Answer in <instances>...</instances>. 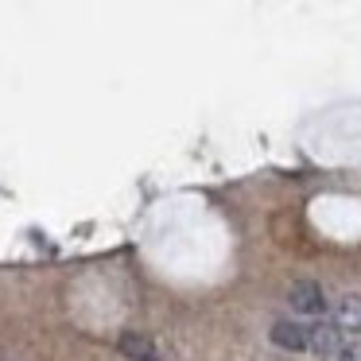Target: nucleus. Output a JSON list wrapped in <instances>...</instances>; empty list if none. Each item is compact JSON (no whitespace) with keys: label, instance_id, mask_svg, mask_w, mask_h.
Instances as JSON below:
<instances>
[{"label":"nucleus","instance_id":"nucleus-1","mask_svg":"<svg viewBox=\"0 0 361 361\" xmlns=\"http://www.w3.org/2000/svg\"><path fill=\"white\" fill-rule=\"evenodd\" d=\"M307 345H311V353H319V357L334 361L338 353L345 350V334L334 326V322L319 319V322H311V326H307Z\"/></svg>","mask_w":361,"mask_h":361},{"label":"nucleus","instance_id":"nucleus-5","mask_svg":"<svg viewBox=\"0 0 361 361\" xmlns=\"http://www.w3.org/2000/svg\"><path fill=\"white\" fill-rule=\"evenodd\" d=\"M334 326L342 334H361V295H342L334 303Z\"/></svg>","mask_w":361,"mask_h":361},{"label":"nucleus","instance_id":"nucleus-4","mask_svg":"<svg viewBox=\"0 0 361 361\" xmlns=\"http://www.w3.org/2000/svg\"><path fill=\"white\" fill-rule=\"evenodd\" d=\"M268 338L288 353H311V345H307V326L295 319H276L272 326H268Z\"/></svg>","mask_w":361,"mask_h":361},{"label":"nucleus","instance_id":"nucleus-3","mask_svg":"<svg viewBox=\"0 0 361 361\" xmlns=\"http://www.w3.org/2000/svg\"><path fill=\"white\" fill-rule=\"evenodd\" d=\"M288 303H291V311H295V314H314V319L330 307L326 303V291H322L314 280H295V283H291V288H288Z\"/></svg>","mask_w":361,"mask_h":361},{"label":"nucleus","instance_id":"nucleus-6","mask_svg":"<svg viewBox=\"0 0 361 361\" xmlns=\"http://www.w3.org/2000/svg\"><path fill=\"white\" fill-rule=\"evenodd\" d=\"M334 361H361V342H345V350Z\"/></svg>","mask_w":361,"mask_h":361},{"label":"nucleus","instance_id":"nucleus-2","mask_svg":"<svg viewBox=\"0 0 361 361\" xmlns=\"http://www.w3.org/2000/svg\"><path fill=\"white\" fill-rule=\"evenodd\" d=\"M117 353L125 361H164V350H159L156 338L144 334V330H121Z\"/></svg>","mask_w":361,"mask_h":361}]
</instances>
